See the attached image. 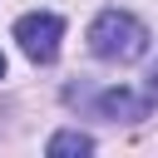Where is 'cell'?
<instances>
[{
	"label": "cell",
	"instance_id": "obj_1",
	"mask_svg": "<svg viewBox=\"0 0 158 158\" xmlns=\"http://www.w3.org/2000/svg\"><path fill=\"white\" fill-rule=\"evenodd\" d=\"M89 49L99 59H114V64H128L148 49V25L128 10H104L94 25H89Z\"/></svg>",
	"mask_w": 158,
	"mask_h": 158
},
{
	"label": "cell",
	"instance_id": "obj_2",
	"mask_svg": "<svg viewBox=\"0 0 158 158\" xmlns=\"http://www.w3.org/2000/svg\"><path fill=\"white\" fill-rule=\"evenodd\" d=\"M15 40L20 49L35 59V64H49L59 54V40H64V20L49 15V10H35V15H20L15 20Z\"/></svg>",
	"mask_w": 158,
	"mask_h": 158
},
{
	"label": "cell",
	"instance_id": "obj_3",
	"mask_svg": "<svg viewBox=\"0 0 158 158\" xmlns=\"http://www.w3.org/2000/svg\"><path fill=\"white\" fill-rule=\"evenodd\" d=\"M148 99L143 94H133V89H104L99 94V114L104 118H114V123H138V118H148Z\"/></svg>",
	"mask_w": 158,
	"mask_h": 158
},
{
	"label": "cell",
	"instance_id": "obj_4",
	"mask_svg": "<svg viewBox=\"0 0 158 158\" xmlns=\"http://www.w3.org/2000/svg\"><path fill=\"white\" fill-rule=\"evenodd\" d=\"M44 153H49V158H64V153H94V138H89V133L64 128V133H54V138L44 143Z\"/></svg>",
	"mask_w": 158,
	"mask_h": 158
},
{
	"label": "cell",
	"instance_id": "obj_5",
	"mask_svg": "<svg viewBox=\"0 0 158 158\" xmlns=\"http://www.w3.org/2000/svg\"><path fill=\"white\" fill-rule=\"evenodd\" d=\"M148 94H153V99H158V69H153V74H148Z\"/></svg>",
	"mask_w": 158,
	"mask_h": 158
},
{
	"label": "cell",
	"instance_id": "obj_6",
	"mask_svg": "<svg viewBox=\"0 0 158 158\" xmlns=\"http://www.w3.org/2000/svg\"><path fill=\"white\" fill-rule=\"evenodd\" d=\"M0 79H5V54H0Z\"/></svg>",
	"mask_w": 158,
	"mask_h": 158
}]
</instances>
